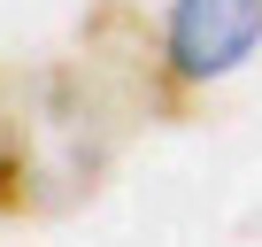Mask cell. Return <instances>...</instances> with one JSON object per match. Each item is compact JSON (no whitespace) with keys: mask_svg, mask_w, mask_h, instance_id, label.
I'll use <instances>...</instances> for the list:
<instances>
[{"mask_svg":"<svg viewBox=\"0 0 262 247\" xmlns=\"http://www.w3.org/2000/svg\"><path fill=\"white\" fill-rule=\"evenodd\" d=\"M193 93L162 62V24L139 16V0H93L77 24V54L39 77L31 123V193L47 209V178L70 193H93L116 147L147 123H185Z\"/></svg>","mask_w":262,"mask_h":247,"instance_id":"obj_1","label":"cell"},{"mask_svg":"<svg viewBox=\"0 0 262 247\" xmlns=\"http://www.w3.org/2000/svg\"><path fill=\"white\" fill-rule=\"evenodd\" d=\"M262 47V0H170L162 16V62L201 100V85L231 77Z\"/></svg>","mask_w":262,"mask_h":247,"instance_id":"obj_2","label":"cell"},{"mask_svg":"<svg viewBox=\"0 0 262 247\" xmlns=\"http://www.w3.org/2000/svg\"><path fill=\"white\" fill-rule=\"evenodd\" d=\"M24 209H39V193H31V123L8 100V85H0V216H24Z\"/></svg>","mask_w":262,"mask_h":247,"instance_id":"obj_3","label":"cell"}]
</instances>
